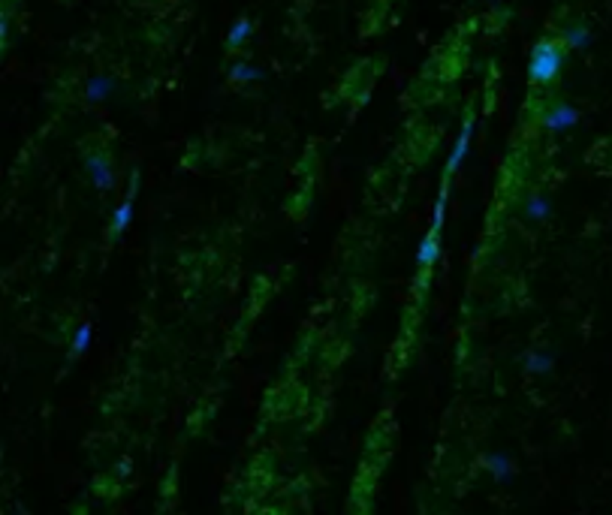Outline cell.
I'll return each instance as SVG.
<instances>
[{
  "label": "cell",
  "mask_w": 612,
  "mask_h": 515,
  "mask_svg": "<svg viewBox=\"0 0 612 515\" xmlns=\"http://www.w3.org/2000/svg\"><path fill=\"white\" fill-rule=\"evenodd\" d=\"M522 365H525V371H531V374H552L555 356L552 353H543V350H528Z\"/></svg>",
  "instance_id": "52a82bcc"
},
{
  "label": "cell",
  "mask_w": 612,
  "mask_h": 515,
  "mask_svg": "<svg viewBox=\"0 0 612 515\" xmlns=\"http://www.w3.org/2000/svg\"><path fill=\"white\" fill-rule=\"evenodd\" d=\"M136 190H139V172H130V184H127V196H124V202L118 205L115 217H112V238H121L124 232H127L130 220H133V202H136Z\"/></svg>",
  "instance_id": "7a4b0ae2"
},
{
  "label": "cell",
  "mask_w": 612,
  "mask_h": 515,
  "mask_svg": "<svg viewBox=\"0 0 612 515\" xmlns=\"http://www.w3.org/2000/svg\"><path fill=\"white\" fill-rule=\"evenodd\" d=\"M437 253H440V241H437V232L432 229L423 238V244H419V250H416V262H419V268H428L435 260H437Z\"/></svg>",
  "instance_id": "9c48e42d"
},
{
  "label": "cell",
  "mask_w": 612,
  "mask_h": 515,
  "mask_svg": "<svg viewBox=\"0 0 612 515\" xmlns=\"http://www.w3.org/2000/svg\"><path fill=\"white\" fill-rule=\"evenodd\" d=\"M112 87H115V82H112L109 75H94L85 85V99L88 103H103V99L112 94Z\"/></svg>",
  "instance_id": "ba28073f"
},
{
  "label": "cell",
  "mask_w": 612,
  "mask_h": 515,
  "mask_svg": "<svg viewBox=\"0 0 612 515\" xmlns=\"http://www.w3.org/2000/svg\"><path fill=\"white\" fill-rule=\"evenodd\" d=\"M483 467L489 470V473L495 476V483L501 485H510L516 476V467H513V458L504 455V452H495V455H486L483 458Z\"/></svg>",
  "instance_id": "8992f818"
},
{
  "label": "cell",
  "mask_w": 612,
  "mask_h": 515,
  "mask_svg": "<svg viewBox=\"0 0 612 515\" xmlns=\"http://www.w3.org/2000/svg\"><path fill=\"white\" fill-rule=\"evenodd\" d=\"M85 169H88L90 181H94V187H97V190H112V187H115V169H112V166H109V160H106V157L90 154L88 160H85Z\"/></svg>",
  "instance_id": "277c9868"
},
{
  "label": "cell",
  "mask_w": 612,
  "mask_h": 515,
  "mask_svg": "<svg viewBox=\"0 0 612 515\" xmlns=\"http://www.w3.org/2000/svg\"><path fill=\"white\" fill-rule=\"evenodd\" d=\"M564 66V52L555 46V42L543 40L534 46V52H531V61H528V75L534 85H549L555 75L561 73Z\"/></svg>",
  "instance_id": "6da1fadb"
},
{
  "label": "cell",
  "mask_w": 612,
  "mask_h": 515,
  "mask_svg": "<svg viewBox=\"0 0 612 515\" xmlns=\"http://www.w3.org/2000/svg\"><path fill=\"white\" fill-rule=\"evenodd\" d=\"M543 124H546L549 133H567V130H573L576 124H579V109L561 103V106H555V109L549 111Z\"/></svg>",
  "instance_id": "5b68a950"
},
{
  "label": "cell",
  "mask_w": 612,
  "mask_h": 515,
  "mask_svg": "<svg viewBox=\"0 0 612 515\" xmlns=\"http://www.w3.org/2000/svg\"><path fill=\"white\" fill-rule=\"evenodd\" d=\"M257 78H263V70H257L251 63H235L230 66V82H257Z\"/></svg>",
  "instance_id": "5bb4252c"
},
{
  "label": "cell",
  "mask_w": 612,
  "mask_h": 515,
  "mask_svg": "<svg viewBox=\"0 0 612 515\" xmlns=\"http://www.w3.org/2000/svg\"><path fill=\"white\" fill-rule=\"evenodd\" d=\"M471 139H473V118H468L461 124V133H459L456 145H452V154H449V163H447V169H444V178H452V175L459 172V166L464 163V157H468Z\"/></svg>",
  "instance_id": "3957f363"
},
{
  "label": "cell",
  "mask_w": 612,
  "mask_h": 515,
  "mask_svg": "<svg viewBox=\"0 0 612 515\" xmlns=\"http://www.w3.org/2000/svg\"><path fill=\"white\" fill-rule=\"evenodd\" d=\"M525 217L534 220V223L549 220V217H552V202H549L546 196H540V193L528 196V202H525Z\"/></svg>",
  "instance_id": "30bf717a"
},
{
  "label": "cell",
  "mask_w": 612,
  "mask_h": 515,
  "mask_svg": "<svg viewBox=\"0 0 612 515\" xmlns=\"http://www.w3.org/2000/svg\"><path fill=\"white\" fill-rule=\"evenodd\" d=\"M90 338H94V329H90V322H85V326H78V329H76V334H73V346H70V359H78V356H85V353H88Z\"/></svg>",
  "instance_id": "7c38bea8"
},
{
  "label": "cell",
  "mask_w": 612,
  "mask_h": 515,
  "mask_svg": "<svg viewBox=\"0 0 612 515\" xmlns=\"http://www.w3.org/2000/svg\"><path fill=\"white\" fill-rule=\"evenodd\" d=\"M254 33V25H251V18H239L235 25L230 28V37H226V49H239L242 42L247 40Z\"/></svg>",
  "instance_id": "4fadbf2b"
},
{
  "label": "cell",
  "mask_w": 612,
  "mask_h": 515,
  "mask_svg": "<svg viewBox=\"0 0 612 515\" xmlns=\"http://www.w3.org/2000/svg\"><path fill=\"white\" fill-rule=\"evenodd\" d=\"M592 30L588 28H582V25H576V28H570V30H564V42H567V49H573V52H582V49H588L592 46Z\"/></svg>",
  "instance_id": "8fae6325"
}]
</instances>
